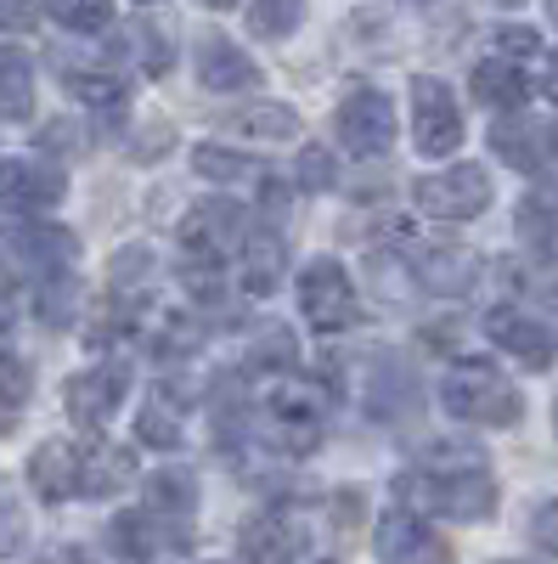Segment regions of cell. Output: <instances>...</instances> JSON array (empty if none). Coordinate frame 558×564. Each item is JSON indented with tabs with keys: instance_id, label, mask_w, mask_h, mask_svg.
<instances>
[{
	"instance_id": "6da1fadb",
	"label": "cell",
	"mask_w": 558,
	"mask_h": 564,
	"mask_svg": "<svg viewBox=\"0 0 558 564\" xmlns=\"http://www.w3.org/2000/svg\"><path fill=\"white\" fill-rule=\"evenodd\" d=\"M401 502L424 508V513H446V520H485L496 508V480L491 463L474 441H435L417 457L412 475L395 480Z\"/></svg>"
},
{
	"instance_id": "7a4b0ae2",
	"label": "cell",
	"mask_w": 558,
	"mask_h": 564,
	"mask_svg": "<svg viewBox=\"0 0 558 564\" xmlns=\"http://www.w3.org/2000/svg\"><path fill=\"white\" fill-rule=\"evenodd\" d=\"M446 412L451 417H462V423H519V412H525V401H519V390L502 379V372L491 367V361H457L451 372H446Z\"/></svg>"
},
{
	"instance_id": "3957f363",
	"label": "cell",
	"mask_w": 558,
	"mask_h": 564,
	"mask_svg": "<svg viewBox=\"0 0 558 564\" xmlns=\"http://www.w3.org/2000/svg\"><path fill=\"white\" fill-rule=\"evenodd\" d=\"M299 311L316 334H344V327L361 322V300L339 260H310L299 271Z\"/></svg>"
},
{
	"instance_id": "277c9868",
	"label": "cell",
	"mask_w": 558,
	"mask_h": 564,
	"mask_svg": "<svg viewBox=\"0 0 558 564\" xmlns=\"http://www.w3.org/2000/svg\"><path fill=\"white\" fill-rule=\"evenodd\" d=\"M243 238H249L243 209L226 204V198H209V204H198L193 215L180 220V249H186L193 265H226L231 254L243 249Z\"/></svg>"
},
{
	"instance_id": "5b68a950",
	"label": "cell",
	"mask_w": 558,
	"mask_h": 564,
	"mask_svg": "<svg viewBox=\"0 0 558 564\" xmlns=\"http://www.w3.org/2000/svg\"><path fill=\"white\" fill-rule=\"evenodd\" d=\"M412 141L429 159H446L462 148V113H457V97L446 90V79H429V74L412 79Z\"/></svg>"
},
{
	"instance_id": "8992f818",
	"label": "cell",
	"mask_w": 558,
	"mask_h": 564,
	"mask_svg": "<svg viewBox=\"0 0 558 564\" xmlns=\"http://www.w3.org/2000/svg\"><path fill=\"white\" fill-rule=\"evenodd\" d=\"M412 198H417V209L435 215V220H474L491 204V175L480 164H457V170L424 175L412 186Z\"/></svg>"
},
{
	"instance_id": "52a82bcc",
	"label": "cell",
	"mask_w": 558,
	"mask_h": 564,
	"mask_svg": "<svg viewBox=\"0 0 558 564\" xmlns=\"http://www.w3.org/2000/svg\"><path fill=\"white\" fill-rule=\"evenodd\" d=\"M333 124L355 159H384L395 148V102L384 90H350L333 113Z\"/></svg>"
},
{
	"instance_id": "ba28073f",
	"label": "cell",
	"mask_w": 558,
	"mask_h": 564,
	"mask_svg": "<svg viewBox=\"0 0 558 564\" xmlns=\"http://www.w3.org/2000/svg\"><path fill=\"white\" fill-rule=\"evenodd\" d=\"M68 193V175L57 164H40V159H0V209H18V215H40V209H57Z\"/></svg>"
},
{
	"instance_id": "9c48e42d",
	"label": "cell",
	"mask_w": 558,
	"mask_h": 564,
	"mask_svg": "<svg viewBox=\"0 0 558 564\" xmlns=\"http://www.w3.org/2000/svg\"><path fill=\"white\" fill-rule=\"evenodd\" d=\"M372 547H379L384 564H451L446 536L429 531V525L417 520V513H406V508H390V513H384L379 531H372Z\"/></svg>"
},
{
	"instance_id": "30bf717a",
	"label": "cell",
	"mask_w": 558,
	"mask_h": 564,
	"mask_svg": "<svg viewBox=\"0 0 558 564\" xmlns=\"http://www.w3.org/2000/svg\"><path fill=\"white\" fill-rule=\"evenodd\" d=\"M124 390H130V372H124L119 361H102V367L74 372L68 390H63V401H68V417L79 423V430H102V423L119 412Z\"/></svg>"
},
{
	"instance_id": "8fae6325",
	"label": "cell",
	"mask_w": 558,
	"mask_h": 564,
	"mask_svg": "<svg viewBox=\"0 0 558 564\" xmlns=\"http://www.w3.org/2000/svg\"><path fill=\"white\" fill-rule=\"evenodd\" d=\"M7 254H12V271H23V276H40V282H52V276H68V260L79 254V238H74L68 226L34 220V226H23L18 238L7 243Z\"/></svg>"
},
{
	"instance_id": "7c38bea8",
	"label": "cell",
	"mask_w": 558,
	"mask_h": 564,
	"mask_svg": "<svg viewBox=\"0 0 558 564\" xmlns=\"http://www.w3.org/2000/svg\"><path fill=\"white\" fill-rule=\"evenodd\" d=\"M361 401H366L372 417H384V423L417 412V372H412V361L401 350H379L366 361V395Z\"/></svg>"
},
{
	"instance_id": "4fadbf2b",
	"label": "cell",
	"mask_w": 558,
	"mask_h": 564,
	"mask_svg": "<svg viewBox=\"0 0 558 564\" xmlns=\"http://www.w3.org/2000/svg\"><path fill=\"white\" fill-rule=\"evenodd\" d=\"M305 547H310V531H305L299 513H288V508L254 513V520L243 525V553L254 564H294Z\"/></svg>"
},
{
	"instance_id": "5bb4252c",
	"label": "cell",
	"mask_w": 558,
	"mask_h": 564,
	"mask_svg": "<svg viewBox=\"0 0 558 564\" xmlns=\"http://www.w3.org/2000/svg\"><path fill=\"white\" fill-rule=\"evenodd\" d=\"M485 334L514 356L519 367H530V372H541L547 361H552V327L547 322H536V316H525V311H514V305H502V311H491L485 316Z\"/></svg>"
},
{
	"instance_id": "9a60e30c",
	"label": "cell",
	"mask_w": 558,
	"mask_h": 564,
	"mask_svg": "<svg viewBox=\"0 0 558 564\" xmlns=\"http://www.w3.org/2000/svg\"><path fill=\"white\" fill-rule=\"evenodd\" d=\"M164 525H180V520H164V513H119L113 520V547L119 553H130V558H158V553H175V547H186V531H164Z\"/></svg>"
},
{
	"instance_id": "2e32d148",
	"label": "cell",
	"mask_w": 558,
	"mask_h": 564,
	"mask_svg": "<svg viewBox=\"0 0 558 564\" xmlns=\"http://www.w3.org/2000/svg\"><path fill=\"white\" fill-rule=\"evenodd\" d=\"M417 271V282H424L429 294L451 300V294H469L474 289V276H480V260L469 249H451V243H435L424 249V260H406Z\"/></svg>"
},
{
	"instance_id": "e0dca14e",
	"label": "cell",
	"mask_w": 558,
	"mask_h": 564,
	"mask_svg": "<svg viewBox=\"0 0 558 564\" xmlns=\"http://www.w3.org/2000/svg\"><path fill=\"white\" fill-rule=\"evenodd\" d=\"M491 148L502 153L507 170H525V175H530V170H541V164L552 159V130H547L541 119H519V113H514V119H502V124L491 130Z\"/></svg>"
},
{
	"instance_id": "ac0fdd59",
	"label": "cell",
	"mask_w": 558,
	"mask_h": 564,
	"mask_svg": "<svg viewBox=\"0 0 558 564\" xmlns=\"http://www.w3.org/2000/svg\"><path fill=\"white\" fill-rule=\"evenodd\" d=\"M198 79H204L209 90H249V85L260 79V68H254V57L238 52L226 34H204V40H198Z\"/></svg>"
},
{
	"instance_id": "d6986e66",
	"label": "cell",
	"mask_w": 558,
	"mask_h": 564,
	"mask_svg": "<svg viewBox=\"0 0 558 564\" xmlns=\"http://www.w3.org/2000/svg\"><path fill=\"white\" fill-rule=\"evenodd\" d=\"M29 480L45 502H63L79 491V446L68 441H45L34 457H29Z\"/></svg>"
},
{
	"instance_id": "ffe728a7",
	"label": "cell",
	"mask_w": 558,
	"mask_h": 564,
	"mask_svg": "<svg viewBox=\"0 0 558 564\" xmlns=\"http://www.w3.org/2000/svg\"><path fill=\"white\" fill-rule=\"evenodd\" d=\"M130 480H135V446L97 441V452H79V491L85 497H113Z\"/></svg>"
},
{
	"instance_id": "44dd1931",
	"label": "cell",
	"mask_w": 558,
	"mask_h": 564,
	"mask_svg": "<svg viewBox=\"0 0 558 564\" xmlns=\"http://www.w3.org/2000/svg\"><path fill=\"white\" fill-rule=\"evenodd\" d=\"M238 254H243L238 276H243V289H249V294H271L276 282H283V260H288V249H283V238H276V231H249Z\"/></svg>"
},
{
	"instance_id": "7402d4cb",
	"label": "cell",
	"mask_w": 558,
	"mask_h": 564,
	"mask_svg": "<svg viewBox=\"0 0 558 564\" xmlns=\"http://www.w3.org/2000/svg\"><path fill=\"white\" fill-rule=\"evenodd\" d=\"M180 412H186V401H180L169 384L153 390V395L142 401V412H135V441H142V446H158V452L180 446Z\"/></svg>"
},
{
	"instance_id": "603a6c76",
	"label": "cell",
	"mask_w": 558,
	"mask_h": 564,
	"mask_svg": "<svg viewBox=\"0 0 558 564\" xmlns=\"http://www.w3.org/2000/svg\"><path fill=\"white\" fill-rule=\"evenodd\" d=\"M226 124H231V135L265 141V148H276V141H294V135H299V113H294L288 102H254V108H238Z\"/></svg>"
},
{
	"instance_id": "cb8c5ba5",
	"label": "cell",
	"mask_w": 558,
	"mask_h": 564,
	"mask_svg": "<svg viewBox=\"0 0 558 564\" xmlns=\"http://www.w3.org/2000/svg\"><path fill=\"white\" fill-rule=\"evenodd\" d=\"M474 97L485 102V108H502V113H514L525 97H530V85H525V74H519V63H507V57H491V63H480L474 68Z\"/></svg>"
},
{
	"instance_id": "d4e9b609",
	"label": "cell",
	"mask_w": 558,
	"mask_h": 564,
	"mask_svg": "<svg viewBox=\"0 0 558 564\" xmlns=\"http://www.w3.org/2000/svg\"><path fill=\"white\" fill-rule=\"evenodd\" d=\"M34 113V68L23 52L0 45V119H29Z\"/></svg>"
},
{
	"instance_id": "484cf974",
	"label": "cell",
	"mask_w": 558,
	"mask_h": 564,
	"mask_svg": "<svg viewBox=\"0 0 558 564\" xmlns=\"http://www.w3.org/2000/svg\"><path fill=\"white\" fill-rule=\"evenodd\" d=\"M147 508L164 513V520H193V508H198V480L186 475V468H158V475L147 480Z\"/></svg>"
},
{
	"instance_id": "4316f807",
	"label": "cell",
	"mask_w": 558,
	"mask_h": 564,
	"mask_svg": "<svg viewBox=\"0 0 558 564\" xmlns=\"http://www.w3.org/2000/svg\"><path fill=\"white\" fill-rule=\"evenodd\" d=\"M68 97H74L79 108H90V113H102V119H124V79H113V74H85V68H74V74H68Z\"/></svg>"
},
{
	"instance_id": "83f0119b",
	"label": "cell",
	"mask_w": 558,
	"mask_h": 564,
	"mask_svg": "<svg viewBox=\"0 0 558 564\" xmlns=\"http://www.w3.org/2000/svg\"><path fill=\"white\" fill-rule=\"evenodd\" d=\"M119 57L142 63V74H164L175 52H169V34H164L158 23H130V29L119 34Z\"/></svg>"
},
{
	"instance_id": "f1b7e54d",
	"label": "cell",
	"mask_w": 558,
	"mask_h": 564,
	"mask_svg": "<svg viewBox=\"0 0 558 564\" xmlns=\"http://www.w3.org/2000/svg\"><path fill=\"white\" fill-rule=\"evenodd\" d=\"M29 395H34L29 361L12 356V350H0V430H7V423H18V412L29 406Z\"/></svg>"
},
{
	"instance_id": "f546056e",
	"label": "cell",
	"mask_w": 558,
	"mask_h": 564,
	"mask_svg": "<svg viewBox=\"0 0 558 564\" xmlns=\"http://www.w3.org/2000/svg\"><path fill=\"white\" fill-rule=\"evenodd\" d=\"M45 12L74 34H97L113 23V0H45Z\"/></svg>"
},
{
	"instance_id": "4dcf8cb0",
	"label": "cell",
	"mask_w": 558,
	"mask_h": 564,
	"mask_svg": "<svg viewBox=\"0 0 558 564\" xmlns=\"http://www.w3.org/2000/svg\"><path fill=\"white\" fill-rule=\"evenodd\" d=\"M299 18H305V0H254L249 7V23L265 40H288L299 29Z\"/></svg>"
},
{
	"instance_id": "1f68e13d",
	"label": "cell",
	"mask_w": 558,
	"mask_h": 564,
	"mask_svg": "<svg viewBox=\"0 0 558 564\" xmlns=\"http://www.w3.org/2000/svg\"><path fill=\"white\" fill-rule=\"evenodd\" d=\"M249 367H254V372H288V367H294V334H288L283 322H276V327H260V334H254Z\"/></svg>"
},
{
	"instance_id": "d6a6232c",
	"label": "cell",
	"mask_w": 558,
	"mask_h": 564,
	"mask_svg": "<svg viewBox=\"0 0 558 564\" xmlns=\"http://www.w3.org/2000/svg\"><path fill=\"white\" fill-rule=\"evenodd\" d=\"M193 170H198V175H209V181H254V170H260V164H249L243 153L215 148V141H204V148H193Z\"/></svg>"
},
{
	"instance_id": "836d02e7",
	"label": "cell",
	"mask_w": 558,
	"mask_h": 564,
	"mask_svg": "<svg viewBox=\"0 0 558 564\" xmlns=\"http://www.w3.org/2000/svg\"><path fill=\"white\" fill-rule=\"evenodd\" d=\"M79 316V282L74 276H52L40 289V322L45 327H68Z\"/></svg>"
},
{
	"instance_id": "e575fe53",
	"label": "cell",
	"mask_w": 558,
	"mask_h": 564,
	"mask_svg": "<svg viewBox=\"0 0 558 564\" xmlns=\"http://www.w3.org/2000/svg\"><path fill=\"white\" fill-rule=\"evenodd\" d=\"M142 282H153V249H142V243H130V249H119L113 254V294L119 300H130Z\"/></svg>"
},
{
	"instance_id": "d590c367",
	"label": "cell",
	"mask_w": 558,
	"mask_h": 564,
	"mask_svg": "<svg viewBox=\"0 0 558 564\" xmlns=\"http://www.w3.org/2000/svg\"><path fill=\"white\" fill-rule=\"evenodd\" d=\"M519 238H525L530 249H552L558 220H552V204H547V198H525V204H519Z\"/></svg>"
},
{
	"instance_id": "8d00e7d4",
	"label": "cell",
	"mask_w": 558,
	"mask_h": 564,
	"mask_svg": "<svg viewBox=\"0 0 558 564\" xmlns=\"http://www.w3.org/2000/svg\"><path fill=\"white\" fill-rule=\"evenodd\" d=\"M333 181H339V170H333V159L321 153V148H305L299 153V186H305V193H328Z\"/></svg>"
},
{
	"instance_id": "74e56055",
	"label": "cell",
	"mask_w": 558,
	"mask_h": 564,
	"mask_svg": "<svg viewBox=\"0 0 558 564\" xmlns=\"http://www.w3.org/2000/svg\"><path fill=\"white\" fill-rule=\"evenodd\" d=\"M536 52H541L536 29H502L496 34V57H507V63H514V57H536Z\"/></svg>"
},
{
	"instance_id": "f35d334b",
	"label": "cell",
	"mask_w": 558,
	"mask_h": 564,
	"mask_svg": "<svg viewBox=\"0 0 558 564\" xmlns=\"http://www.w3.org/2000/svg\"><path fill=\"white\" fill-rule=\"evenodd\" d=\"M530 536H536L547 553H558V502H536V508H530Z\"/></svg>"
},
{
	"instance_id": "ab89813d",
	"label": "cell",
	"mask_w": 558,
	"mask_h": 564,
	"mask_svg": "<svg viewBox=\"0 0 558 564\" xmlns=\"http://www.w3.org/2000/svg\"><path fill=\"white\" fill-rule=\"evenodd\" d=\"M23 542H29V525H23V513H18V508H0V558L23 553Z\"/></svg>"
},
{
	"instance_id": "60d3db41",
	"label": "cell",
	"mask_w": 558,
	"mask_h": 564,
	"mask_svg": "<svg viewBox=\"0 0 558 564\" xmlns=\"http://www.w3.org/2000/svg\"><path fill=\"white\" fill-rule=\"evenodd\" d=\"M34 23V0H0V29L7 34H23Z\"/></svg>"
},
{
	"instance_id": "b9f144b4",
	"label": "cell",
	"mask_w": 558,
	"mask_h": 564,
	"mask_svg": "<svg viewBox=\"0 0 558 564\" xmlns=\"http://www.w3.org/2000/svg\"><path fill=\"white\" fill-rule=\"evenodd\" d=\"M12 316H18V311H12V282L0 276V334H7V327H12Z\"/></svg>"
},
{
	"instance_id": "7bdbcfd3",
	"label": "cell",
	"mask_w": 558,
	"mask_h": 564,
	"mask_svg": "<svg viewBox=\"0 0 558 564\" xmlns=\"http://www.w3.org/2000/svg\"><path fill=\"white\" fill-rule=\"evenodd\" d=\"M541 90H547V102H558V57H547V74H541Z\"/></svg>"
},
{
	"instance_id": "ee69618b",
	"label": "cell",
	"mask_w": 558,
	"mask_h": 564,
	"mask_svg": "<svg viewBox=\"0 0 558 564\" xmlns=\"http://www.w3.org/2000/svg\"><path fill=\"white\" fill-rule=\"evenodd\" d=\"M40 564H79V553H52V558H40Z\"/></svg>"
},
{
	"instance_id": "f6af8a7d",
	"label": "cell",
	"mask_w": 558,
	"mask_h": 564,
	"mask_svg": "<svg viewBox=\"0 0 558 564\" xmlns=\"http://www.w3.org/2000/svg\"><path fill=\"white\" fill-rule=\"evenodd\" d=\"M204 7H215V12H226V7H231V0H204Z\"/></svg>"
},
{
	"instance_id": "bcb514c9",
	"label": "cell",
	"mask_w": 558,
	"mask_h": 564,
	"mask_svg": "<svg viewBox=\"0 0 558 564\" xmlns=\"http://www.w3.org/2000/svg\"><path fill=\"white\" fill-rule=\"evenodd\" d=\"M547 12H552V23H558V0H547Z\"/></svg>"
},
{
	"instance_id": "7dc6e473",
	"label": "cell",
	"mask_w": 558,
	"mask_h": 564,
	"mask_svg": "<svg viewBox=\"0 0 558 564\" xmlns=\"http://www.w3.org/2000/svg\"><path fill=\"white\" fill-rule=\"evenodd\" d=\"M412 7H429V0H412Z\"/></svg>"
}]
</instances>
